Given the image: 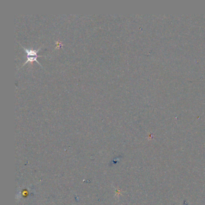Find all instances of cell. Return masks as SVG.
<instances>
[{"instance_id":"obj_1","label":"cell","mask_w":205,"mask_h":205,"mask_svg":"<svg viewBox=\"0 0 205 205\" xmlns=\"http://www.w3.org/2000/svg\"><path fill=\"white\" fill-rule=\"evenodd\" d=\"M22 46V48H23V49H24V50H25V52H26V54H27V57H26V58H27V60L25 61V63H24V64H23V65H22V66H24V65H25V64H26V63H28L29 62H30V63H32V62H33V61H36L39 65H40L41 66H42V65H41L40 64V63L37 61V58L39 57H42V56H39L38 55V54H37V53H38V52H39V50H40V49H41V47L40 48H39V49H36V50H35V49H27V48H26L25 47H24V46H23L22 45H21Z\"/></svg>"}]
</instances>
